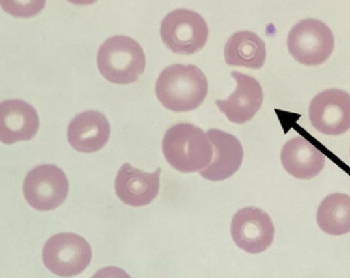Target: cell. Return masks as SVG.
I'll return each instance as SVG.
<instances>
[{"label":"cell","instance_id":"5bb4252c","mask_svg":"<svg viewBox=\"0 0 350 278\" xmlns=\"http://www.w3.org/2000/svg\"><path fill=\"white\" fill-rule=\"evenodd\" d=\"M110 135V123L98 111H86L77 115L68 128V140L72 148L86 154L102 150L108 143Z\"/></svg>","mask_w":350,"mask_h":278},{"label":"cell","instance_id":"277c9868","mask_svg":"<svg viewBox=\"0 0 350 278\" xmlns=\"http://www.w3.org/2000/svg\"><path fill=\"white\" fill-rule=\"evenodd\" d=\"M162 41L177 55H193L208 41L209 29L203 16L193 10L178 8L164 18L160 29Z\"/></svg>","mask_w":350,"mask_h":278},{"label":"cell","instance_id":"4fadbf2b","mask_svg":"<svg viewBox=\"0 0 350 278\" xmlns=\"http://www.w3.org/2000/svg\"><path fill=\"white\" fill-rule=\"evenodd\" d=\"M207 135L213 145V158L207 168L200 171V175L210 181L230 178L242 165L244 158L242 144L234 135L218 129H211Z\"/></svg>","mask_w":350,"mask_h":278},{"label":"cell","instance_id":"52a82bcc","mask_svg":"<svg viewBox=\"0 0 350 278\" xmlns=\"http://www.w3.org/2000/svg\"><path fill=\"white\" fill-rule=\"evenodd\" d=\"M23 191L31 207L38 211H51L67 199L69 181L59 167L41 165L27 175Z\"/></svg>","mask_w":350,"mask_h":278},{"label":"cell","instance_id":"d6986e66","mask_svg":"<svg viewBox=\"0 0 350 278\" xmlns=\"http://www.w3.org/2000/svg\"><path fill=\"white\" fill-rule=\"evenodd\" d=\"M92 278H131V275L119 268V267L109 266L98 270Z\"/></svg>","mask_w":350,"mask_h":278},{"label":"cell","instance_id":"ac0fdd59","mask_svg":"<svg viewBox=\"0 0 350 278\" xmlns=\"http://www.w3.org/2000/svg\"><path fill=\"white\" fill-rule=\"evenodd\" d=\"M46 0H0L4 12L16 18H32L44 8Z\"/></svg>","mask_w":350,"mask_h":278},{"label":"cell","instance_id":"e0dca14e","mask_svg":"<svg viewBox=\"0 0 350 278\" xmlns=\"http://www.w3.org/2000/svg\"><path fill=\"white\" fill-rule=\"evenodd\" d=\"M317 223L323 232L330 236L349 234V195L336 193L325 197L317 212Z\"/></svg>","mask_w":350,"mask_h":278},{"label":"cell","instance_id":"ba28073f","mask_svg":"<svg viewBox=\"0 0 350 278\" xmlns=\"http://www.w3.org/2000/svg\"><path fill=\"white\" fill-rule=\"evenodd\" d=\"M230 234L239 248L249 254H260L273 244L275 225L263 210L246 207L232 218Z\"/></svg>","mask_w":350,"mask_h":278},{"label":"cell","instance_id":"3957f363","mask_svg":"<svg viewBox=\"0 0 350 278\" xmlns=\"http://www.w3.org/2000/svg\"><path fill=\"white\" fill-rule=\"evenodd\" d=\"M98 67L103 77L112 83H135L145 72V53L135 39L116 35L107 39L98 49Z\"/></svg>","mask_w":350,"mask_h":278},{"label":"cell","instance_id":"5b68a950","mask_svg":"<svg viewBox=\"0 0 350 278\" xmlns=\"http://www.w3.org/2000/svg\"><path fill=\"white\" fill-rule=\"evenodd\" d=\"M334 36L325 23L306 18L297 23L288 36L290 55L304 66L324 64L334 51Z\"/></svg>","mask_w":350,"mask_h":278},{"label":"cell","instance_id":"7a4b0ae2","mask_svg":"<svg viewBox=\"0 0 350 278\" xmlns=\"http://www.w3.org/2000/svg\"><path fill=\"white\" fill-rule=\"evenodd\" d=\"M162 152L168 164L185 174L207 168L214 154L208 135L191 123H179L168 129L162 141Z\"/></svg>","mask_w":350,"mask_h":278},{"label":"cell","instance_id":"2e32d148","mask_svg":"<svg viewBox=\"0 0 350 278\" xmlns=\"http://www.w3.org/2000/svg\"><path fill=\"white\" fill-rule=\"evenodd\" d=\"M265 43L250 31L234 33L224 46V59L230 66L259 70L265 65Z\"/></svg>","mask_w":350,"mask_h":278},{"label":"cell","instance_id":"9a60e30c","mask_svg":"<svg viewBox=\"0 0 350 278\" xmlns=\"http://www.w3.org/2000/svg\"><path fill=\"white\" fill-rule=\"evenodd\" d=\"M281 162L286 172L295 178L308 180L322 172L326 156L312 142L296 137L284 145Z\"/></svg>","mask_w":350,"mask_h":278},{"label":"cell","instance_id":"7c38bea8","mask_svg":"<svg viewBox=\"0 0 350 278\" xmlns=\"http://www.w3.org/2000/svg\"><path fill=\"white\" fill-rule=\"evenodd\" d=\"M39 118L36 111L24 100L0 102V141L4 144L29 141L36 135Z\"/></svg>","mask_w":350,"mask_h":278},{"label":"cell","instance_id":"9c48e42d","mask_svg":"<svg viewBox=\"0 0 350 278\" xmlns=\"http://www.w3.org/2000/svg\"><path fill=\"white\" fill-rule=\"evenodd\" d=\"M308 113L319 133L343 135L350 129V94L339 89L325 90L310 102Z\"/></svg>","mask_w":350,"mask_h":278},{"label":"cell","instance_id":"6da1fadb","mask_svg":"<svg viewBox=\"0 0 350 278\" xmlns=\"http://www.w3.org/2000/svg\"><path fill=\"white\" fill-rule=\"evenodd\" d=\"M207 94V78L197 66H170L161 72L156 82L158 100L172 112L196 110L203 104Z\"/></svg>","mask_w":350,"mask_h":278},{"label":"cell","instance_id":"8fae6325","mask_svg":"<svg viewBox=\"0 0 350 278\" xmlns=\"http://www.w3.org/2000/svg\"><path fill=\"white\" fill-rule=\"evenodd\" d=\"M160 174L161 169L151 174L126 163L121 167L115 179L117 197L131 207L150 205L159 193Z\"/></svg>","mask_w":350,"mask_h":278},{"label":"cell","instance_id":"8992f818","mask_svg":"<svg viewBox=\"0 0 350 278\" xmlns=\"http://www.w3.org/2000/svg\"><path fill=\"white\" fill-rule=\"evenodd\" d=\"M92 258V247L88 240L71 232L55 234L43 249L45 267L62 277H76L83 273Z\"/></svg>","mask_w":350,"mask_h":278},{"label":"cell","instance_id":"ffe728a7","mask_svg":"<svg viewBox=\"0 0 350 278\" xmlns=\"http://www.w3.org/2000/svg\"><path fill=\"white\" fill-rule=\"evenodd\" d=\"M68 1L76 4V5H90V4H94L98 0H68Z\"/></svg>","mask_w":350,"mask_h":278},{"label":"cell","instance_id":"30bf717a","mask_svg":"<svg viewBox=\"0 0 350 278\" xmlns=\"http://www.w3.org/2000/svg\"><path fill=\"white\" fill-rule=\"evenodd\" d=\"M232 77L237 88L226 100H216V106L230 122L244 124L260 110L263 102V90L255 78L234 71Z\"/></svg>","mask_w":350,"mask_h":278}]
</instances>
